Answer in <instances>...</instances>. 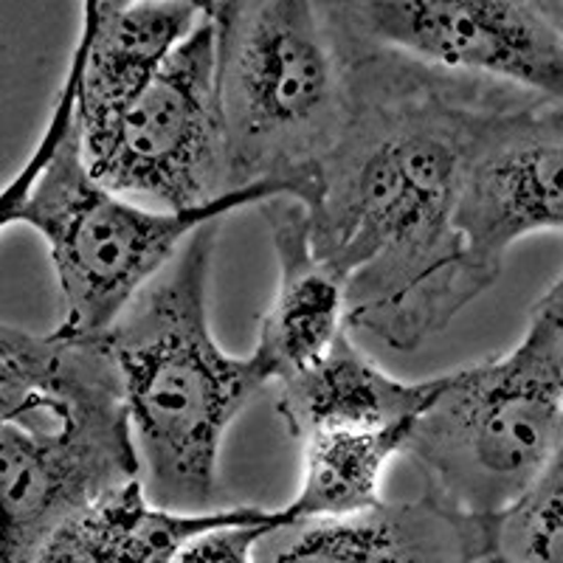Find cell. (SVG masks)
Instances as JSON below:
<instances>
[{
    "mask_svg": "<svg viewBox=\"0 0 563 563\" xmlns=\"http://www.w3.org/2000/svg\"><path fill=\"white\" fill-rule=\"evenodd\" d=\"M218 32L229 192L276 186L308 206L346 119V57L327 3H206Z\"/></svg>",
    "mask_w": 563,
    "mask_h": 563,
    "instance_id": "3",
    "label": "cell"
},
{
    "mask_svg": "<svg viewBox=\"0 0 563 563\" xmlns=\"http://www.w3.org/2000/svg\"><path fill=\"white\" fill-rule=\"evenodd\" d=\"M70 63L77 65V139L93 141L155 79L195 32L203 3L192 0H88Z\"/></svg>",
    "mask_w": 563,
    "mask_h": 563,
    "instance_id": "11",
    "label": "cell"
},
{
    "mask_svg": "<svg viewBox=\"0 0 563 563\" xmlns=\"http://www.w3.org/2000/svg\"><path fill=\"white\" fill-rule=\"evenodd\" d=\"M442 384L445 375L417 384L391 378L344 333L313 366L276 380V415L299 442L327 431H415Z\"/></svg>",
    "mask_w": 563,
    "mask_h": 563,
    "instance_id": "13",
    "label": "cell"
},
{
    "mask_svg": "<svg viewBox=\"0 0 563 563\" xmlns=\"http://www.w3.org/2000/svg\"><path fill=\"white\" fill-rule=\"evenodd\" d=\"M288 521L285 507L279 510L254 507L243 519L209 527L184 541V547L175 552L173 563H256L263 538Z\"/></svg>",
    "mask_w": 563,
    "mask_h": 563,
    "instance_id": "18",
    "label": "cell"
},
{
    "mask_svg": "<svg viewBox=\"0 0 563 563\" xmlns=\"http://www.w3.org/2000/svg\"><path fill=\"white\" fill-rule=\"evenodd\" d=\"M335 9L355 32L391 52L563 108V32L541 3L366 0Z\"/></svg>",
    "mask_w": 563,
    "mask_h": 563,
    "instance_id": "8",
    "label": "cell"
},
{
    "mask_svg": "<svg viewBox=\"0 0 563 563\" xmlns=\"http://www.w3.org/2000/svg\"><path fill=\"white\" fill-rule=\"evenodd\" d=\"M74 110H77V65L70 63L63 88H59L57 93V102H54L52 119L45 124L43 139L37 141V147L29 155L23 169L0 189V231L9 229V225L14 223H23L29 195H32L34 184H37V178L43 175V169L48 167L52 155L57 153L59 141L68 135L70 124H74Z\"/></svg>",
    "mask_w": 563,
    "mask_h": 563,
    "instance_id": "19",
    "label": "cell"
},
{
    "mask_svg": "<svg viewBox=\"0 0 563 563\" xmlns=\"http://www.w3.org/2000/svg\"><path fill=\"white\" fill-rule=\"evenodd\" d=\"M454 229L474 301L519 240L563 231V108L519 97L496 115L467 158Z\"/></svg>",
    "mask_w": 563,
    "mask_h": 563,
    "instance_id": "9",
    "label": "cell"
},
{
    "mask_svg": "<svg viewBox=\"0 0 563 563\" xmlns=\"http://www.w3.org/2000/svg\"><path fill=\"white\" fill-rule=\"evenodd\" d=\"M256 563H496V519L422 490L344 519H299L263 538Z\"/></svg>",
    "mask_w": 563,
    "mask_h": 563,
    "instance_id": "10",
    "label": "cell"
},
{
    "mask_svg": "<svg viewBox=\"0 0 563 563\" xmlns=\"http://www.w3.org/2000/svg\"><path fill=\"white\" fill-rule=\"evenodd\" d=\"M501 563H563V449L525 499L496 519Z\"/></svg>",
    "mask_w": 563,
    "mask_h": 563,
    "instance_id": "17",
    "label": "cell"
},
{
    "mask_svg": "<svg viewBox=\"0 0 563 563\" xmlns=\"http://www.w3.org/2000/svg\"><path fill=\"white\" fill-rule=\"evenodd\" d=\"M79 153L90 178L144 209L178 214L231 195L218 110V32L206 3L195 32L153 82L108 133L79 141Z\"/></svg>",
    "mask_w": 563,
    "mask_h": 563,
    "instance_id": "7",
    "label": "cell"
},
{
    "mask_svg": "<svg viewBox=\"0 0 563 563\" xmlns=\"http://www.w3.org/2000/svg\"><path fill=\"white\" fill-rule=\"evenodd\" d=\"M220 223L203 225L133 299L104 339L119 369L141 485L167 510H218L225 431L271 384L254 355L234 358L209 327Z\"/></svg>",
    "mask_w": 563,
    "mask_h": 563,
    "instance_id": "2",
    "label": "cell"
},
{
    "mask_svg": "<svg viewBox=\"0 0 563 563\" xmlns=\"http://www.w3.org/2000/svg\"><path fill=\"white\" fill-rule=\"evenodd\" d=\"M263 218L279 274L251 355L276 384L324 358L350 327L344 285L316 256L308 209L299 200L279 198L263 203Z\"/></svg>",
    "mask_w": 563,
    "mask_h": 563,
    "instance_id": "12",
    "label": "cell"
},
{
    "mask_svg": "<svg viewBox=\"0 0 563 563\" xmlns=\"http://www.w3.org/2000/svg\"><path fill=\"white\" fill-rule=\"evenodd\" d=\"M133 479L141 462L108 344L70 341L57 404L0 422V563H37L77 512Z\"/></svg>",
    "mask_w": 563,
    "mask_h": 563,
    "instance_id": "6",
    "label": "cell"
},
{
    "mask_svg": "<svg viewBox=\"0 0 563 563\" xmlns=\"http://www.w3.org/2000/svg\"><path fill=\"white\" fill-rule=\"evenodd\" d=\"M68 364V346L54 333L32 335L0 321V422L52 409Z\"/></svg>",
    "mask_w": 563,
    "mask_h": 563,
    "instance_id": "16",
    "label": "cell"
},
{
    "mask_svg": "<svg viewBox=\"0 0 563 563\" xmlns=\"http://www.w3.org/2000/svg\"><path fill=\"white\" fill-rule=\"evenodd\" d=\"M409 429L327 431L301 440V485L285 505L290 521L344 519L386 501L380 479L397 454H406Z\"/></svg>",
    "mask_w": 563,
    "mask_h": 563,
    "instance_id": "15",
    "label": "cell"
},
{
    "mask_svg": "<svg viewBox=\"0 0 563 563\" xmlns=\"http://www.w3.org/2000/svg\"><path fill=\"white\" fill-rule=\"evenodd\" d=\"M288 198L276 186L240 189L203 209L153 211L90 178L70 124L29 195L23 223L48 245L57 271L63 321L54 335L104 341L135 296L164 271L180 245L234 209Z\"/></svg>",
    "mask_w": 563,
    "mask_h": 563,
    "instance_id": "5",
    "label": "cell"
},
{
    "mask_svg": "<svg viewBox=\"0 0 563 563\" xmlns=\"http://www.w3.org/2000/svg\"><path fill=\"white\" fill-rule=\"evenodd\" d=\"M563 449V271L512 350L449 372L411 431L422 490L499 519L544 479Z\"/></svg>",
    "mask_w": 563,
    "mask_h": 563,
    "instance_id": "4",
    "label": "cell"
},
{
    "mask_svg": "<svg viewBox=\"0 0 563 563\" xmlns=\"http://www.w3.org/2000/svg\"><path fill=\"white\" fill-rule=\"evenodd\" d=\"M346 57V119L305 209L316 256L346 294V327L400 352L474 301L454 229L467 158L519 97L372 43L327 3Z\"/></svg>",
    "mask_w": 563,
    "mask_h": 563,
    "instance_id": "1",
    "label": "cell"
},
{
    "mask_svg": "<svg viewBox=\"0 0 563 563\" xmlns=\"http://www.w3.org/2000/svg\"><path fill=\"white\" fill-rule=\"evenodd\" d=\"M251 510V505L209 512L167 510L153 505L141 479H133L77 512L45 544L37 563H173L184 541Z\"/></svg>",
    "mask_w": 563,
    "mask_h": 563,
    "instance_id": "14",
    "label": "cell"
},
{
    "mask_svg": "<svg viewBox=\"0 0 563 563\" xmlns=\"http://www.w3.org/2000/svg\"><path fill=\"white\" fill-rule=\"evenodd\" d=\"M496 563H501V561H499V558H496Z\"/></svg>",
    "mask_w": 563,
    "mask_h": 563,
    "instance_id": "21",
    "label": "cell"
},
{
    "mask_svg": "<svg viewBox=\"0 0 563 563\" xmlns=\"http://www.w3.org/2000/svg\"><path fill=\"white\" fill-rule=\"evenodd\" d=\"M541 9L550 14L552 23H555V26L563 32V0H544V3H541Z\"/></svg>",
    "mask_w": 563,
    "mask_h": 563,
    "instance_id": "20",
    "label": "cell"
}]
</instances>
